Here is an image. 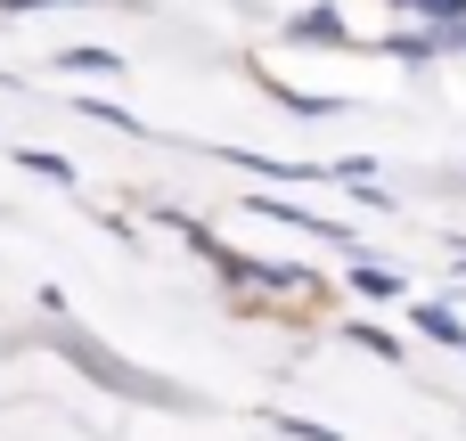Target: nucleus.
<instances>
[{"label": "nucleus", "instance_id": "6", "mask_svg": "<svg viewBox=\"0 0 466 441\" xmlns=\"http://www.w3.org/2000/svg\"><path fill=\"white\" fill-rule=\"evenodd\" d=\"M344 336H352L360 352H377V360H401V336H393V327H369V319H352Z\"/></svg>", "mask_w": 466, "mask_h": 441}, {"label": "nucleus", "instance_id": "4", "mask_svg": "<svg viewBox=\"0 0 466 441\" xmlns=\"http://www.w3.org/2000/svg\"><path fill=\"white\" fill-rule=\"evenodd\" d=\"M410 327H418L426 344H451V352H466V319H459V303H418V311H410Z\"/></svg>", "mask_w": 466, "mask_h": 441}, {"label": "nucleus", "instance_id": "8", "mask_svg": "<svg viewBox=\"0 0 466 441\" xmlns=\"http://www.w3.org/2000/svg\"><path fill=\"white\" fill-rule=\"evenodd\" d=\"M279 434L287 441H344V434H328V426H311V417H279Z\"/></svg>", "mask_w": 466, "mask_h": 441}, {"label": "nucleus", "instance_id": "7", "mask_svg": "<svg viewBox=\"0 0 466 441\" xmlns=\"http://www.w3.org/2000/svg\"><path fill=\"white\" fill-rule=\"evenodd\" d=\"M16 164H25V172H41V180H57V188L74 180V164H66V155H49V147H16Z\"/></svg>", "mask_w": 466, "mask_h": 441}, {"label": "nucleus", "instance_id": "5", "mask_svg": "<svg viewBox=\"0 0 466 441\" xmlns=\"http://www.w3.org/2000/svg\"><path fill=\"white\" fill-rule=\"evenodd\" d=\"M57 65H66V74H123L115 49H57Z\"/></svg>", "mask_w": 466, "mask_h": 441}, {"label": "nucleus", "instance_id": "9", "mask_svg": "<svg viewBox=\"0 0 466 441\" xmlns=\"http://www.w3.org/2000/svg\"><path fill=\"white\" fill-rule=\"evenodd\" d=\"M41 8H74V0H0V16H41Z\"/></svg>", "mask_w": 466, "mask_h": 441}, {"label": "nucleus", "instance_id": "3", "mask_svg": "<svg viewBox=\"0 0 466 441\" xmlns=\"http://www.w3.org/2000/svg\"><path fill=\"white\" fill-rule=\"evenodd\" d=\"M344 286H352L360 303H401V295H410V278H401V270H385V262H369V254L352 262V278H344Z\"/></svg>", "mask_w": 466, "mask_h": 441}, {"label": "nucleus", "instance_id": "1", "mask_svg": "<svg viewBox=\"0 0 466 441\" xmlns=\"http://www.w3.org/2000/svg\"><path fill=\"white\" fill-rule=\"evenodd\" d=\"M49 319H57V352H66V360H74V368H82L90 385H106V393H123V401H156V409H172V401H180V393H172L164 376H147V368L115 360V352H106L98 336H82V327H74L66 311H49Z\"/></svg>", "mask_w": 466, "mask_h": 441}, {"label": "nucleus", "instance_id": "2", "mask_svg": "<svg viewBox=\"0 0 466 441\" xmlns=\"http://www.w3.org/2000/svg\"><path fill=\"white\" fill-rule=\"evenodd\" d=\"M279 33H287L295 49H369V41H360V33L344 25V8H328V0H319V8H295V16H287Z\"/></svg>", "mask_w": 466, "mask_h": 441}]
</instances>
